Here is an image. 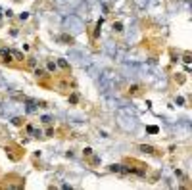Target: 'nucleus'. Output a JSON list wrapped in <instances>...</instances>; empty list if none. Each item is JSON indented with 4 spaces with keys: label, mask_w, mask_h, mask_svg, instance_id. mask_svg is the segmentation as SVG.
Returning <instances> with one entry per match:
<instances>
[{
    "label": "nucleus",
    "mask_w": 192,
    "mask_h": 190,
    "mask_svg": "<svg viewBox=\"0 0 192 190\" xmlns=\"http://www.w3.org/2000/svg\"><path fill=\"white\" fill-rule=\"evenodd\" d=\"M25 110L29 111V114L37 111V110H39V102H33V100H29V102H27V108H25Z\"/></svg>",
    "instance_id": "4"
},
{
    "label": "nucleus",
    "mask_w": 192,
    "mask_h": 190,
    "mask_svg": "<svg viewBox=\"0 0 192 190\" xmlns=\"http://www.w3.org/2000/svg\"><path fill=\"white\" fill-rule=\"evenodd\" d=\"M113 31L121 33V31H123V25H121V23H113Z\"/></svg>",
    "instance_id": "10"
},
{
    "label": "nucleus",
    "mask_w": 192,
    "mask_h": 190,
    "mask_svg": "<svg viewBox=\"0 0 192 190\" xmlns=\"http://www.w3.org/2000/svg\"><path fill=\"white\" fill-rule=\"evenodd\" d=\"M27 132H29V135H33V136H39L40 135V131H37L35 127H33V125H27V129H25Z\"/></svg>",
    "instance_id": "7"
},
{
    "label": "nucleus",
    "mask_w": 192,
    "mask_h": 190,
    "mask_svg": "<svg viewBox=\"0 0 192 190\" xmlns=\"http://www.w3.org/2000/svg\"><path fill=\"white\" fill-rule=\"evenodd\" d=\"M46 69L50 71V73H56V69H58V66H56V62H52V60H48V62H46Z\"/></svg>",
    "instance_id": "6"
},
{
    "label": "nucleus",
    "mask_w": 192,
    "mask_h": 190,
    "mask_svg": "<svg viewBox=\"0 0 192 190\" xmlns=\"http://www.w3.org/2000/svg\"><path fill=\"white\" fill-rule=\"evenodd\" d=\"M146 131H148V132H152V135H156V132L160 131V129H158V127H148V129H146Z\"/></svg>",
    "instance_id": "11"
},
{
    "label": "nucleus",
    "mask_w": 192,
    "mask_h": 190,
    "mask_svg": "<svg viewBox=\"0 0 192 190\" xmlns=\"http://www.w3.org/2000/svg\"><path fill=\"white\" fill-rule=\"evenodd\" d=\"M0 60H2L4 63H12L14 62V60H12V50L10 48H6V46L0 48Z\"/></svg>",
    "instance_id": "1"
},
{
    "label": "nucleus",
    "mask_w": 192,
    "mask_h": 190,
    "mask_svg": "<svg viewBox=\"0 0 192 190\" xmlns=\"http://www.w3.org/2000/svg\"><path fill=\"white\" fill-rule=\"evenodd\" d=\"M138 150L144 152V154H150V156H156V148H154V146H148V144H140V146H138Z\"/></svg>",
    "instance_id": "2"
},
{
    "label": "nucleus",
    "mask_w": 192,
    "mask_h": 190,
    "mask_svg": "<svg viewBox=\"0 0 192 190\" xmlns=\"http://www.w3.org/2000/svg\"><path fill=\"white\" fill-rule=\"evenodd\" d=\"M42 121H44V123H52V117H50V115H44Z\"/></svg>",
    "instance_id": "13"
},
{
    "label": "nucleus",
    "mask_w": 192,
    "mask_h": 190,
    "mask_svg": "<svg viewBox=\"0 0 192 190\" xmlns=\"http://www.w3.org/2000/svg\"><path fill=\"white\" fill-rule=\"evenodd\" d=\"M60 40H62L64 44H71V42H73V37H71V35H62V37H60Z\"/></svg>",
    "instance_id": "8"
},
{
    "label": "nucleus",
    "mask_w": 192,
    "mask_h": 190,
    "mask_svg": "<svg viewBox=\"0 0 192 190\" xmlns=\"http://www.w3.org/2000/svg\"><path fill=\"white\" fill-rule=\"evenodd\" d=\"M77 102H79V96H77V94H71V96H69V104H77Z\"/></svg>",
    "instance_id": "9"
},
{
    "label": "nucleus",
    "mask_w": 192,
    "mask_h": 190,
    "mask_svg": "<svg viewBox=\"0 0 192 190\" xmlns=\"http://www.w3.org/2000/svg\"><path fill=\"white\" fill-rule=\"evenodd\" d=\"M12 60H15V62H19V63H21L25 58H23V54H21L19 50H12Z\"/></svg>",
    "instance_id": "5"
},
{
    "label": "nucleus",
    "mask_w": 192,
    "mask_h": 190,
    "mask_svg": "<svg viewBox=\"0 0 192 190\" xmlns=\"http://www.w3.org/2000/svg\"><path fill=\"white\" fill-rule=\"evenodd\" d=\"M14 123L15 125H21V117H14Z\"/></svg>",
    "instance_id": "14"
},
{
    "label": "nucleus",
    "mask_w": 192,
    "mask_h": 190,
    "mask_svg": "<svg viewBox=\"0 0 192 190\" xmlns=\"http://www.w3.org/2000/svg\"><path fill=\"white\" fill-rule=\"evenodd\" d=\"M83 154H85V156H92V148H85V150H83Z\"/></svg>",
    "instance_id": "12"
},
{
    "label": "nucleus",
    "mask_w": 192,
    "mask_h": 190,
    "mask_svg": "<svg viewBox=\"0 0 192 190\" xmlns=\"http://www.w3.org/2000/svg\"><path fill=\"white\" fill-rule=\"evenodd\" d=\"M183 60H185V62L188 63V62H190V54H185V56H183Z\"/></svg>",
    "instance_id": "15"
},
{
    "label": "nucleus",
    "mask_w": 192,
    "mask_h": 190,
    "mask_svg": "<svg viewBox=\"0 0 192 190\" xmlns=\"http://www.w3.org/2000/svg\"><path fill=\"white\" fill-rule=\"evenodd\" d=\"M56 66H58L60 69H64V71H69V63H67V60H64V58H60L58 62H56Z\"/></svg>",
    "instance_id": "3"
}]
</instances>
